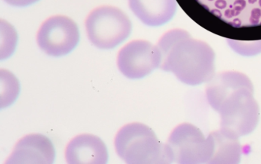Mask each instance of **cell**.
Here are the masks:
<instances>
[{"instance_id": "1", "label": "cell", "mask_w": 261, "mask_h": 164, "mask_svg": "<svg viewBox=\"0 0 261 164\" xmlns=\"http://www.w3.org/2000/svg\"><path fill=\"white\" fill-rule=\"evenodd\" d=\"M160 53L161 69L174 74L184 84L208 83L215 74V53L202 40L188 37Z\"/></svg>"}, {"instance_id": "2", "label": "cell", "mask_w": 261, "mask_h": 164, "mask_svg": "<svg viewBox=\"0 0 261 164\" xmlns=\"http://www.w3.org/2000/svg\"><path fill=\"white\" fill-rule=\"evenodd\" d=\"M114 146L117 155L126 163H168L165 144L144 124L124 125L116 135Z\"/></svg>"}, {"instance_id": "3", "label": "cell", "mask_w": 261, "mask_h": 164, "mask_svg": "<svg viewBox=\"0 0 261 164\" xmlns=\"http://www.w3.org/2000/svg\"><path fill=\"white\" fill-rule=\"evenodd\" d=\"M254 89H239L224 101L218 113L220 129L235 138L250 135L259 120V107L255 99Z\"/></svg>"}, {"instance_id": "4", "label": "cell", "mask_w": 261, "mask_h": 164, "mask_svg": "<svg viewBox=\"0 0 261 164\" xmlns=\"http://www.w3.org/2000/svg\"><path fill=\"white\" fill-rule=\"evenodd\" d=\"M91 42L101 49H112L121 44L130 35L132 25L120 9L101 7L89 14L85 22Z\"/></svg>"}, {"instance_id": "5", "label": "cell", "mask_w": 261, "mask_h": 164, "mask_svg": "<svg viewBox=\"0 0 261 164\" xmlns=\"http://www.w3.org/2000/svg\"><path fill=\"white\" fill-rule=\"evenodd\" d=\"M165 147L168 163H207V137L192 124L185 122L176 127L170 134Z\"/></svg>"}, {"instance_id": "6", "label": "cell", "mask_w": 261, "mask_h": 164, "mask_svg": "<svg viewBox=\"0 0 261 164\" xmlns=\"http://www.w3.org/2000/svg\"><path fill=\"white\" fill-rule=\"evenodd\" d=\"M78 28L75 22L64 16H55L43 22L37 34V43L41 50L53 57L64 56L78 44Z\"/></svg>"}, {"instance_id": "7", "label": "cell", "mask_w": 261, "mask_h": 164, "mask_svg": "<svg viewBox=\"0 0 261 164\" xmlns=\"http://www.w3.org/2000/svg\"><path fill=\"white\" fill-rule=\"evenodd\" d=\"M162 55L157 45L135 40L124 46L117 56V67L127 78L141 79L160 68Z\"/></svg>"}, {"instance_id": "8", "label": "cell", "mask_w": 261, "mask_h": 164, "mask_svg": "<svg viewBox=\"0 0 261 164\" xmlns=\"http://www.w3.org/2000/svg\"><path fill=\"white\" fill-rule=\"evenodd\" d=\"M55 158V150L47 137L33 134L23 137L16 144L7 160L9 164H51Z\"/></svg>"}, {"instance_id": "9", "label": "cell", "mask_w": 261, "mask_h": 164, "mask_svg": "<svg viewBox=\"0 0 261 164\" xmlns=\"http://www.w3.org/2000/svg\"><path fill=\"white\" fill-rule=\"evenodd\" d=\"M65 159L70 164H104L108 160V151L101 138L83 134L68 143Z\"/></svg>"}, {"instance_id": "10", "label": "cell", "mask_w": 261, "mask_h": 164, "mask_svg": "<svg viewBox=\"0 0 261 164\" xmlns=\"http://www.w3.org/2000/svg\"><path fill=\"white\" fill-rule=\"evenodd\" d=\"M244 88L253 89L251 80L246 74L239 71H224L214 74L207 83L205 95L210 106L218 112L228 96Z\"/></svg>"}, {"instance_id": "11", "label": "cell", "mask_w": 261, "mask_h": 164, "mask_svg": "<svg viewBox=\"0 0 261 164\" xmlns=\"http://www.w3.org/2000/svg\"><path fill=\"white\" fill-rule=\"evenodd\" d=\"M208 140V164H236L240 162L242 147L239 138L228 135L222 129L212 131Z\"/></svg>"}, {"instance_id": "12", "label": "cell", "mask_w": 261, "mask_h": 164, "mask_svg": "<svg viewBox=\"0 0 261 164\" xmlns=\"http://www.w3.org/2000/svg\"><path fill=\"white\" fill-rule=\"evenodd\" d=\"M128 3L134 14L149 26L164 25L177 13L176 0H128Z\"/></svg>"}, {"instance_id": "13", "label": "cell", "mask_w": 261, "mask_h": 164, "mask_svg": "<svg viewBox=\"0 0 261 164\" xmlns=\"http://www.w3.org/2000/svg\"><path fill=\"white\" fill-rule=\"evenodd\" d=\"M0 81H1V107L11 105L19 92V83L17 79L10 71H0Z\"/></svg>"}, {"instance_id": "14", "label": "cell", "mask_w": 261, "mask_h": 164, "mask_svg": "<svg viewBox=\"0 0 261 164\" xmlns=\"http://www.w3.org/2000/svg\"><path fill=\"white\" fill-rule=\"evenodd\" d=\"M17 43V33L10 24L1 20V60L9 58L14 51Z\"/></svg>"}, {"instance_id": "15", "label": "cell", "mask_w": 261, "mask_h": 164, "mask_svg": "<svg viewBox=\"0 0 261 164\" xmlns=\"http://www.w3.org/2000/svg\"><path fill=\"white\" fill-rule=\"evenodd\" d=\"M228 46L241 56L253 57L261 53V40L252 41L227 39Z\"/></svg>"}, {"instance_id": "16", "label": "cell", "mask_w": 261, "mask_h": 164, "mask_svg": "<svg viewBox=\"0 0 261 164\" xmlns=\"http://www.w3.org/2000/svg\"><path fill=\"white\" fill-rule=\"evenodd\" d=\"M4 1L13 7H24L32 5L38 2V0H4Z\"/></svg>"}, {"instance_id": "17", "label": "cell", "mask_w": 261, "mask_h": 164, "mask_svg": "<svg viewBox=\"0 0 261 164\" xmlns=\"http://www.w3.org/2000/svg\"><path fill=\"white\" fill-rule=\"evenodd\" d=\"M261 17V10L259 9H253L250 15V22L252 25H256L259 22V18Z\"/></svg>"}, {"instance_id": "18", "label": "cell", "mask_w": 261, "mask_h": 164, "mask_svg": "<svg viewBox=\"0 0 261 164\" xmlns=\"http://www.w3.org/2000/svg\"><path fill=\"white\" fill-rule=\"evenodd\" d=\"M246 4H246L245 0H236V1L234 3V9L241 13V12L245 8Z\"/></svg>"}, {"instance_id": "19", "label": "cell", "mask_w": 261, "mask_h": 164, "mask_svg": "<svg viewBox=\"0 0 261 164\" xmlns=\"http://www.w3.org/2000/svg\"><path fill=\"white\" fill-rule=\"evenodd\" d=\"M240 14V12L237 11L235 9L234 10H228L225 11V17L228 18V19H230V18H232L233 16H238V15Z\"/></svg>"}, {"instance_id": "20", "label": "cell", "mask_w": 261, "mask_h": 164, "mask_svg": "<svg viewBox=\"0 0 261 164\" xmlns=\"http://www.w3.org/2000/svg\"><path fill=\"white\" fill-rule=\"evenodd\" d=\"M215 7L220 10H223L227 7V2L225 0H217L215 2Z\"/></svg>"}, {"instance_id": "21", "label": "cell", "mask_w": 261, "mask_h": 164, "mask_svg": "<svg viewBox=\"0 0 261 164\" xmlns=\"http://www.w3.org/2000/svg\"><path fill=\"white\" fill-rule=\"evenodd\" d=\"M211 13L212 14L215 15L216 16H218V17L221 18L222 17V13H221L219 10H211Z\"/></svg>"}, {"instance_id": "22", "label": "cell", "mask_w": 261, "mask_h": 164, "mask_svg": "<svg viewBox=\"0 0 261 164\" xmlns=\"http://www.w3.org/2000/svg\"><path fill=\"white\" fill-rule=\"evenodd\" d=\"M232 24L235 25V26L236 27H239L240 25H241V21H240L239 19H236L235 20H234V22H232Z\"/></svg>"}, {"instance_id": "23", "label": "cell", "mask_w": 261, "mask_h": 164, "mask_svg": "<svg viewBox=\"0 0 261 164\" xmlns=\"http://www.w3.org/2000/svg\"><path fill=\"white\" fill-rule=\"evenodd\" d=\"M256 1H257V0H248V3L250 4H255V3L256 2Z\"/></svg>"}, {"instance_id": "24", "label": "cell", "mask_w": 261, "mask_h": 164, "mask_svg": "<svg viewBox=\"0 0 261 164\" xmlns=\"http://www.w3.org/2000/svg\"><path fill=\"white\" fill-rule=\"evenodd\" d=\"M259 5L261 7V0H259Z\"/></svg>"}, {"instance_id": "25", "label": "cell", "mask_w": 261, "mask_h": 164, "mask_svg": "<svg viewBox=\"0 0 261 164\" xmlns=\"http://www.w3.org/2000/svg\"><path fill=\"white\" fill-rule=\"evenodd\" d=\"M208 1H213V0H208Z\"/></svg>"}]
</instances>
